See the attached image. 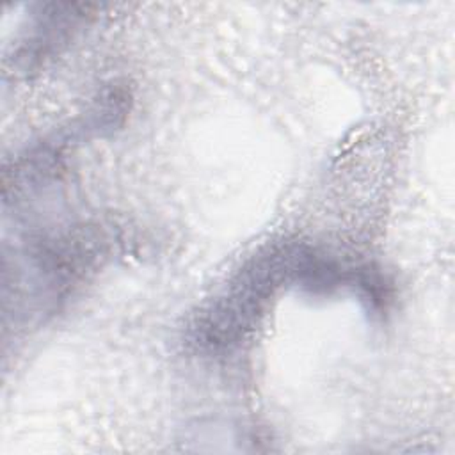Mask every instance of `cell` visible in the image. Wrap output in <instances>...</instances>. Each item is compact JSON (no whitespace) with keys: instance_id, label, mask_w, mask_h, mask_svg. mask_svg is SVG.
<instances>
[{"instance_id":"1","label":"cell","mask_w":455,"mask_h":455,"mask_svg":"<svg viewBox=\"0 0 455 455\" xmlns=\"http://www.w3.org/2000/svg\"><path fill=\"white\" fill-rule=\"evenodd\" d=\"M304 251L306 245L297 242H279L251 256L197 313L190 327V341L208 352L238 345L254 327L275 290L284 283H295Z\"/></svg>"},{"instance_id":"2","label":"cell","mask_w":455,"mask_h":455,"mask_svg":"<svg viewBox=\"0 0 455 455\" xmlns=\"http://www.w3.org/2000/svg\"><path fill=\"white\" fill-rule=\"evenodd\" d=\"M87 9L89 5L84 4H41L16 50V64L23 71H30L59 53L89 18Z\"/></svg>"}]
</instances>
